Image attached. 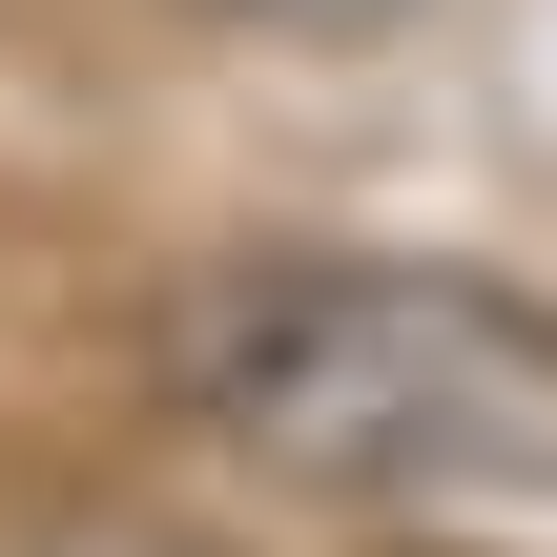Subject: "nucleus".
Wrapping results in <instances>:
<instances>
[{
	"instance_id": "1",
	"label": "nucleus",
	"mask_w": 557,
	"mask_h": 557,
	"mask_svg": "<svg viewBox=\"0 0 557 557\" xmlns=\"http://www.w3.org/2000/svg\"><path fill=\"white\" fill-rule=\"evenodd\" d=\"M186 413L289 496H557V310L413 248H248L165 331Z\"/></svg>"
},
{
	"instance_id": "2",
	"label": "nucleus",
	"mask_w": 557,
	"mask_h": 557,
	"mask_svg": "<svg viewBox=\"0 0 557 557\" xmlns=\"http://www.w3.org/2000/svg\"><path fill=\"white\" fill-rule=\"evenodd\" d=\"M269 21H393V0H269Z\"/></svg>"
}]
</instances>
